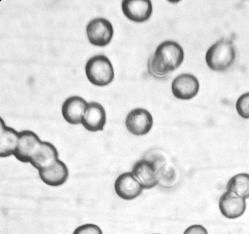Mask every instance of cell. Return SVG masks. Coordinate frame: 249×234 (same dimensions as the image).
Returning a JSON list of instances; mask_svg holds the SVG:
<instances>
[{
    "mask_svg": "<svg viewBox=\"0 0 249 234\" xmlns=\"http://www.w3.org/2000/svg\"><path fill=\"white\" fill-rule=\"evenodd\" d=\"M181 46L172 40L161 43L147 62L148 72L157 78H164L178 68L183 61Z\"/></svg>",
    "mask_w": 249,
    "mask_h": 234,
    "instance_id": "cell-1",
    "label": "cell"
},
{
    "mask_svg": "<svg viewBox=\"0 0 249 234\" xmlns=\"http://www.w3.org/2000/svg\"><path fill=\"white\" fill-rule=\"evenodd\" d=\"M235 57L236 51L232 41L230 38H221L207 50L205 60L210 69L222 72L231 67Z\"/></svg>",
    "mask_w": 249,
    "mask_h": 234,
    "instance_id": "cell-2",
    "label": "cell"
},
{
    "mask_svg": "<svg viewBox=\"0 0 249 234\" xmlns=\"http://www.w3.org/2000/svg\"><path fill=\"white\" fill-rule=\"evenodd\" d=\"M85 72L88 80L97 86H105L110 83L114 77V69L109 59L99 54L87 61Z\"/></svg>",
    "mask_w": 249,
    "mask_h": 234,
    "instance_id": "cell-3",
    "label": "cell"
},
{
    "mask_svg": "<svg viewBox=\"0 0 249 234\" xmlns=\"http://www.w3.org/2000/svg\"><path fill=\"white\" fill-rule=\"evenodd\" d=\"M86 31L89 42L95 46L101 47L107 45L113 35L111 23L102 18L91 20L87 25Z\"/></svg>",
    "mask_w": 249,
    "mask_h": 234,
    "instance_id": "cell-4",
    "label": "cell"
},
{
    "mask_svg": "<svg viewBox=\"0 0 249 234\" xmlns=\"http://www.w3.org/2000/svg\"><path fill=\"white\" fill-rule=\"evenodd\" d=\"M125 124L130 133L136 136H142L150 131L153 124V119L147 110L136 108L128 113Z\"/></svg>",
    "mask_w": 249,
    "mask_h": 234,
    "instance_id": "cell-5",
    "label": "cell"
},
{
    "mask_svg": "<svg viewBox=\"0 0 249 234\" xmlns=\"http://www.w3.org/2000/svg\"><path fill=\"white\" fill-rule=\"evenodd\" d=\"M131 172L143 189H151L159 183L158 170L152 161L143 159L137 161Z\"/></svg>",
    "mask_w": 249,
    "mask_h": 234,
    "instance_id": "cell-6",
    "label": "cell"
},
{
    "mask_svg": "<svg viewBox=\"0 0 249 234\" xmlns=\"http://www.w3.org/2000/svg\"><path fill=\"white\" fill-rule=\"evenodd\" d=\"M171 89L176 98L181 100H189L197 94L199 83L194 75L190 73H182L173 80Z\"/></svg>",
    "mask_w": 249,
    "mask_h": 234,
    "instance_id": "cell-7",
    "label": "cell"
},
{
    "mask_svg": "<svg viewBox=\"0 0 249 234\" xmlns=\"http://www.w3.org/2000/svg\"><path fill=\"white\" fill-rule=\"evenodd\" d=\"M218 205L222 215L230 219L240 217L246 209L245 199L227 190L221 195Z\"/></svg>",
    "mask_w": 249,
    "mask_h": 234,
    "instance_id": "cell-8",
    "label": "cell"
},
{
    "mask_svg": "<svg viewBox=\"0 0 249 234\" xmlns=\"http://www.w3.org/2000/svg\"><path fill=\"white\" fill-rule=\"evenodd\" d=\"M114 189L117 195L124 200H132L142 192L143 187L131 172L119 175L115 180Z\"/></svg>",
    "mask_w": 249,
    "mask_h": 234,
    "instance_id": "cell-9",
    "label": "cell"
},
{
    "mask_svg": "<svg viewBox=\"0 0 249 234\" xmlns=\"http://www.w3.org/2000/svg\"><path fill=\"white\" fill-rule=\"evenodd\" d=\"M41 142L35 132L27 130L21 131L14 155L20 162H29L32 155Z\"/></svg>",
    "mask_w": 249,
    "mask_h": 234,
    "instance_id": "cell-10",
    "label": "cell"
},
{
    "mask_svg": "<svg viewBox=\"0 0 249 234\" xmlns=\"http://www.w3.org/2000/svg\"><path fill=\"white\" fill-rule=\"evenodd\" d=\"M124 14L129 20L142 22L151 17L153 7L150 0H124L122 2Z\"/></svg>",
    "mask_w": 249,
    "mask_h": 234,
    "instance_id": "cell-11",
    "label": "cell"
},
{
    "mask_svg": "<svg viewBox=\"0 0 249 234\" xmlns=\"http://www.w3.org/2000/svg\"><path fill=\"white\" fill-rule=\"evenodd\" d=\"M106 122V113L104 108L97 102L88 103L81 124L90 132L102 130Z\"/></svg>",
    "mask_w": 249,
    "mask_h": 234,
    "instance_id": "cell-12",
    "label": "cell"
},
{
    "mask_svg": "<svg viewBox=\"0 0 249 234\" xmlns=\"http://www.w3.org/2000/svg\"><path fill=\"white\" fill-rule=\"evenodd\" d=\"M41 180L51 186H59L68 179L69 171L62 161L58 159L48 166L38 171Z\"/></svg>",
    "mask_w": 249,
    "mask_h": 234,
    "instance_id": "cell-13",
    "label": "cell"
},
{
    "mask_svg": "<svg viewBox=\"0 0 249 234\" xmlns=\"http://www.w3.org/2000/svg\"><path fill=\"white\" fill-rule=\"evenodd\" d=\"M88 103L82 97L73 96L67 98L62 107L65 121L71 125L81 124Z\"/></svg>",
    "mask_w": 249,
    "mask_h": 234,
    "instance_id": "cell-14",
    "label": "cell"
},
{
    "mask_svg": "<svg viewBox=\"0 0 249 234\" xmlns=\"http://www.w3.org/2000/svg\"><path fill=\"white\" fill-rule=\"evenodd\" d=\"M58 156V151L53 144L41 141L32 155L29 162L39 171L59 159Z\"/></svg>",
    "mask_w": 249,
    "mask_h": 234,
    "instance_id": "cell-15",
    "label": "cell"
},
{
    "mask_svg": "<svg viewBox=\"0 0 249 234\" xmlns=\"http://www.w3.org/2000/svg\"><path fill=\"white\" fill-rule=\"evenodd\" d=\"M19 132L7 126L2 119L0 121V156L5 158L14 154Z\"/></svg>",
    "mask_w": 249,
    "mask_h": 234,
    "instance_id": "cell-16",
    "label": "cell"
},
{
    "mask_svg": "<svg viewBox=\"0 0 249 234\" xmlns=\"http://www.w3.org/2000/svg\"><path fill=\"white\" fill-rule=\"evenodd\" d=\"M226 190L246 199L249 198V174L241 173L232 177L226 185Z\"/></svg>",
    "mask_w": 249,
    "mask_h": 234,
    "instance_id": "cell-17",
    "label": "cell"
},
{
    "mask_svg": "<svg viewBox=\"0 0 249 234\" xmlns=\"http://www.w3.org/2000/svg\"><path fill=\"white\" fill-rule=\"evenodd\" d=\"M235 106L241 117L249 119V92L242 94L237 100Z\"/></svg>",
    "mask_w": 249,
    "mask_h": 234,
    "instance_id": "cell-18",
    "label": "cell"
},
{
    "mask_svg": "<svg viewBox=\"0 0 249 234\" xmlns=\"http://www.w3.org/2000/svg\"><path fill=\"white\" fill-rule=\"evenodd\" d=\"M72 234H103V232L97 225L87 223L80 225L75 228Z\"/></svg>",
    "mask_w": 249,
    "mask_h": 234,
    "instance_id": "cell-19",
    "label": "cell"
},
{
    "mask_svg": "<svg viewBox=\"0 0 249 234\" xmlns=\"http://www.w3.org/2000/svg\"><path fill=\"white\" fill-rule=\"evenodd\" d=\"M183 234H208L207 230L202 225L194 224L189 226Z\"/></svg>",
    "mask_w": 249,
    "mask_h": 234,
    "instance_id": "cell-20",
    "label": "cell"
},
{
    "mask_svg": "<svg viewBox=\"0 0 249 234\" xmlns=\"http://www.w3.org/2000/svg\"></svg>",
    "mask_w": 249,
    "mask_h": 234,
    "instance_id": "cell-21",
    "label": "cell"
}]
</instances>
